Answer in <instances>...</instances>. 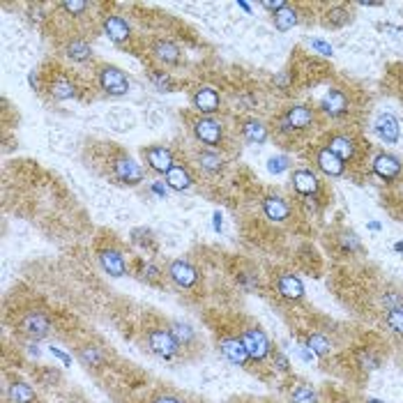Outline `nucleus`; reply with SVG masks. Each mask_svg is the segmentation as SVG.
Listing matches in <instances>:
<instances>
[{
	"label": "nucleus",
	"mask_w": 403,
	"mask_h": 403,
	"mask_svg": "<svg viewBox=\"0 0 403 403\" xmlns=\"http://www.w3.org/2000/svg\"><path fill=\"white\" fill-rule=\"evenodd\" d=\"M83 86L79 83V76L72 74V70L60 65H53L49 72H42V93H47L51 102H70L81 97Z\"/></svg>",
	"instance_id": "1"
},
{
	"label": "nucleus",
	"mask_w": 403,
	"mask_h": 403,
	"mask_svg": "<svg viewBox=\"0 0 403 403\" xmlns=\"http://www.w3.org/2000/svg\"><path fill=\"white\" fill-rule=\"evenodd\" d=\"M318 125V111L314 106H307V104H291L286 106L284 111L279 113V118L275 120V129L279 136H300V134H307L309 129H314Z\"/></svg>",
	"instance_id": "2"
},
{
	"label": "nucleus",
	"mask_w": 403,
	"mask_h": 403,
	"mask_svg": "<svg viewBox=\"0 0 403 403\" xmlns=\"http://www.w3.org/2000/svg\"><path fill=\"white\" fill-rule=\"evenodd\" d=\"M189 129H192L194 139L201 143L203 148L210 150H226L228 148V132L222 120H217L215 116H187Z\"/></svg>",
	"instance_id": "3"
},
{
	"label": "nucleus",
	"mask_w": 403,
	"mask_h": 403,
	"mask_svg": "<svg viewBox=\"0 0 403 403\" xmlns=\"http://www.w3.org/2000/svg\"><path fill=\"white\" fill-rule=\"evenodd\" d=\"M109 176L123 187H139L146 180V169L129 155V152L116 148L113 155L109 157Z\"/></svg>",
	"instance_id": "4"
},
{
	"label": "nucleus",
	"mask_w": 403,
	"mask_h": 403,
	"mask_svg": "<svg viewBox=\"0 0 403 403\" xmlns=\"http://www.w3.org/2000/svg\"><path fill=\"white\" fill-rule=\"evenodd\" d=\"M93 79H95L97 90H102V95H106V97H123L129 93V79L118 65L95 63Z\"/></svg>",
	"instance_id": "5"
},
{
	"label": "nucleus",
	"mask_w": 403,
	"mask_h": 403,
	"mask_svg": "<svg viewBox=\"0 0 403 403\" xmlns=\"http://www.w3.org/2000/svg\"><path fill=\"white\" fill-rule=\"evenodd\" d=\"M143 341H146L148 351L152 355L162 357V360H173V357H178L182 353L176 337H173L171 330H169V325H166V328H162V325L148 328L146 332H143Z\"/></svg>",
	"instance_id": "6"
},
{
	"label": "nucleus",
	"mask_w": 403,
	"mask_h": 403,
	"mask_svg": "<svg viewBox=\"0 0 403 403\" xmlns=\"http://www.w3.org/2000/svg\"><path fill=\"white\" fill-rule=\"evenodd\" d=\"M102 33L109 37L113 44H118V47L123 49H132L134 47V28H132V21L123 14H104L102 17Z\"/></svg>",
	"instance_id": "7"
},
{
	"label": "nucleus",
	"mask_w": 403,
	"mask_h": 403,
	"mask_svg": "<svg viewBox=\"0 0 403 403\" xmlns=\"http://www.w3.org/2000/svg\"><path fill=\"white\" fill-rule=\"evenodd\" d=\"M17 330L28 339H44L53 330V318L44 309H28L17 321Z\"/></svg>",
	"instance_id": "8"
},
{
	"label": "nucleus",
	"mask_w": 403,
	"mask_h": 403,
	"mask_svg": "<svg viewBox=\"0 0 403 403\" xmlns=\"http://www.w3.org/2000/svg\"><path fill=\"white\" fill-rule=\"evenodd\" d=\"M97 261H100L106 275H111V277H125L129 272V263L123 254V249H120L113 240H106L97 245Z\"/></svg>",
	"instance_id": "9"
},
{
	"label": "nucleus",
	"mask_w": 403,
	"mask_h": 403,
	"mask_svg": "<svg viewBox=\"0 0 403 403\" xmlns=\"http://www.w3.org/2000/svg\"><path fill=\"white\" fill-rule=\"evenodd\" d=\"M196 116H217L224 109V97L212 86H196L189 95Z\"/></svg>",
	"instance_id": "10"
},
{
	"label": "nucleus",
	"mask_w": 403,
	"mask_h": 403,
	"mask_svg": "<svg viewBox=\"0 0 403 403\" xmlns=\"http://www.w3.org/2000/svg\"><path fill=\"white\" fill-rule=\"evenodd\" d=\"M240 339H242V346L247 348V355L252 362H263L272 355L270 339L265 337V332L258 328V325H247V328H242Z\"/></svg>",
	"instance_id": "11"
},
{
	"label": "nucleus",
	"mask_w": 403,
	"mask_h": 403,
	"mask_svg": "<svg viewBox=\"0 0 403 403\" xmlns=\"http://www.w3.org/2000/svg\"><path fill=\"white\" fill-rule=\"evenodd\" d=\"M150 58L162 70H173V67L182 65V49L173 40H169V37H157L150 44Z\"/></svg>",
	"instance_id": "12"
},
{
	"label": "nucleus",
	"mask_w": 403,
	"mask_h": 403,
	"mask_svg": "<svg viewBox=\"0 0 403 403\" xmlns=\"http://www.w3.org/2000/svg\"><path fill=\"white\" fill-rule=\"evenodd\" d=\"M141 155H143V162L146 166L157 173V176H166L173 166H176V155L169 146H162V143H155V146H143L141 148Z\"/></svg>",
	"instance_id": "13"
},
{
	"label": "nucleus",
	"mask_w": 403,
	"mask_h": 403,
	"mask_svg": "<svg viewBox=\"0 0 403 403\" xmlns=\"http://www.w3.org/2000/svg\"><path fill=\"white\" fill-rule=\"evenodd\" d=\"M217 346L226 360L235 367H249V362H252L238 332H217Z\"/></svg>",
	"instance_id": "14"
},
{
	"label": "nucleus",
	"mask_w": 403,
	"mask_h": 403,
	"mask_svg": "<svg viewBox=\"0 0 403 403\" xmlns=\"http://www.w3.org/2000/svg\"><path fill=\"white\" fill-rule=\"evenodd\" d=\"M60 53L70 60L74 65H86V63H93V44L86 35H67L63 44H60Z\"/></svg>",
	"instance_id": "15"
},
{
	"label": "nucleus",
	"mask_w": 403,
	"mask_h": 403,
	"mask_svg": "<svg viewBox=\"0 0 403 403\" xmlns=\"http://www.w3.org/2000/svg\"><path fill=\"white\" fill-rule=\"evenodd\" d=\"M240 139L249 143V146H265L270 141V127L256 116H242L235 120Z\"/></svg>",
	"instance_id": "16"
},
{
	"label": "nucleus",
	"mask_w": 403,
	"mask_h": 403,
	"mask_svg": "<svg viewBox=\"0 0 403 403\" xmlns=\"http://www.w3.org/2000/svg\"><path fill=\"white\" fill-rule=\"evenodd\" d=\"M323 116H328L332 120H341L351 113V95L346 93L344 88H330L328 93L323 95L321 109Z\"/></svg>",
	"instance_id": "17"
},
{
	"label": "nucleus",
	"mask_w": 403,
	"mask_h": 403,
	"mask_svg": "<svg viewBox=\"0 0 403 403\" xmlns=\"http://www.w3.org/2000/svg\"><path fill=\"white\" fill-rule=\"evenodd\" d=\"M166 277H169L178 288H182V291H192V288L199 286V279H201L199 270H196L189 261H182V258H176V261L169 263Z\"/></svg>",
	"instance_id": "18"
},
{
	"label": "nucleus",
	"mask_w": 403,
	"mask_h": 403,
	"mask_svg": "<svg viewBox=\"0 0 403 403\" xmlns=\"http://www.w3.org/2000/svg\"><path fill=\"white\" fill-rule=\"evenodd\" d=\"M76 357H79V362L86 369L100 371L104 367H109L111 353L104 344H97V341H86V344H81L79 348H76Z\"/></svg>",
	"instance_id": "19"
},
{
	"label": "nucleus",
	"mask_w": 403,
	"mask_h": 403,
	"mask_svg": "<svg viewBox=\"0 0 403 403\" xmlns=\"http://www.w3.org/2000/svg\"><path fill=\"white\" fill-rule=\"evenodd\" d=\"M371 173L383 182H394L401 178L403 164L397 155H392V152H378V155L371 159Z\"/></svg>",
	"instance_id": "20"
},
{
	"label": "nucleus",
	"mask_w": 403,
	"mask_h": 403,
	"mask_svg": "<svg viewBox=\"0 0 403 403\" xmlns=\"http://www.w3.org/2000/svg\"><path fill=\"white\" fill-rule=\"evenodd\" d=\"M325 148H330L339 159H344L346 166L351 164V162H355V159H357V150H360L357 141L353 139L351 134H346V132H332V134H328Z\"/></svg>",
	"instance_id": "21"
},
{
	"label": "nucleus",
	"mask_w": 403,
	"mask_h": 403,
	"mask_svg": "<svg viewBox=\"0 0 403 403\" xmlns=\"http://www.w3.org/2000/svg\"><path fill=\"white\" fill-rule=\"evenodd\" d=\"M314 164L316 169L325 173L328 178H341L346 176V162L344 159H339L330 148L325 146H318L316 152H314Z\"/></svg>",
	"instance_id": "22"
},
{
	"label": "nucleus",
	"mask_w": 403,
	"mask_h": 403,
	"mask_svg": "<svg viewBox=\"0 0 403 403\" xmlns=\"http://www.w3.org/2000/svg\"><path fill=\"white\" fill-rule=\"evenodd\" d=\"M196 166H199V171H203L205 176H222L226 171V164L228 159L224 157V152L219 150H210V148H201L196 150Z\"/></svg>",
	"instance_id": "23"
},
{
	"label": "nucleus",
	"mask_w": 403,
	"mask_h": 403,
	"mask_svg": "<svg viewBox=\"0 0 403 403\" xmlns=\"http://www.w3.org/2000/svg\"><path fill=\"white\" fill-rule=\"evenodd\" d=\"M291 185H293V189H295V194H300L302 199H311V196H318V192L323 189L321 178H318L311 169H298V171H293Z\"/></svg>",
	"instance_id": "24"
},
{
	"label": "nucleus",
	"mask_w": 403,
	"mask_h": 403,
	"mask_svg": "<svg viewBox=\"0 0 403 403\" xmlns=\"http://www.w3.org/2000/svg\"><path fill=\"white\" fill-rule=\"evenodd\" d=\"M277 295L288 302H298L304 298V284L293 275V272H277L275 275Z\"/></svg>",
	"instance_id": "25"
},
{
	"label": "nucleus",
	"mask_w": 403,
	"mask_h": 403,
	"mask_svg": "<svg viewBox=\"0 0 403 403\" xmlns=\"http://www.w3.org/2000/svg\"><path fill=\"white\" fill-rule=\"evenodd\" d=\"M263 215L270 219V222H277V224H284L291 219L293 215V208L284 196L279 194H268L263 199Z\"/></svg>",
	"instance_id": "26"
},
{
	"label": "nucleus",
	"mask_w": 403,
	"mask_h": 403,
	"mask_svg": "<svg viewBox=\"0 0 403 403\" xmlns=\"http://www.w3.org/2000/svg\"><path fill=\"white\" fill-rule=\"evenodd\" d=\"M169 330L171 334L176 337L180 351H194V348H199V334L192 328L189 323H182V321H171L169 323Z\"/></svg>",
	"instance_id": "27"
},
{
	"label": "nucleus",
	"mask_w": 403,
	"mask_h": 403,
	"mask_svg": "<svg viewBox=\"0 0 403 403\" xmlns=\"http://www.w3.org/2000/svg\"><path fill=\"white\" fill-rule=\"evenodd\" d=\"M166 180V187H171L173 192H187V189H192L194 187V176H192V171H189V166L187 164H178L166 173L164 176Z\"/></svg>",
	"instance_id": "28"
},
{
	"label": "nucleus",
	"mask_w": 403,
	"mask_h": 403,
	"mask_svg": "<svg viewBox=\"0 0 403 403\" xmlns=\"http://www.w3.org/2000/svg\"><path fill=\"white\" fill-rule=\"evenodd\" d=\"M376 134L383 139L385 143H399L401 139V127H399V120L392 116V113H380L376 118Z\"/></svg>",
	"instance_id": "29"
},
{
	"label": "nucleus",
	"mask_w": 403,
	"mask_h": 403,
	"mask_svg": "<svg viewBox=\"0 0 403 403\" xmlns=\"http://www.w3.org/2000/svg\"><path fill=\"white\" fill-rule=\"evenodd\" d=\"M146 76H148V81L152 83V88L159 90V93H176V90H178V81L173 79L171 72L162 70V67L148 65L146 67Z\"/></svg>",
	"instance_id": "30"
},
{
	"label": "nucleus",
	"mask_w": 403,
	"mask_h": 403,
	"mask_svg": "<svg viewBox=\"0 0 403 403\" xmlns=\"http://www.w3.org/2000/svg\"><path fill=\"white\" fill-rule=\"evenodd\" d=\"M323 26L325 28H330V30H339V28H344L348 26L353 21V12L348 10L346 5H332L328 7V10L323 12Z\"/></svg>",
	"instance_id": "31"
},
{
	"label": "nucleus",
	"mask_w": 403,
	"mask_h": 403,
	"mask_svg": "<svg viewBox=\"0 0 403 403\" xmlns=\"http://www.w3.org/2000/svg\"><path fill=\"white\" fill-rule=\"evenodd\" d=\"M7 401L10 403H37V394L33 385H28L26 380H12L7 385Z\"/></svg>",
	"instance_id": "32"
},
{
	"label": "nucleus",
	"mask_w": 403,
	"mask_h": 403,
	"mask_svg": "<svg viewBox=\"0 0 403 403\" xmlns=\"http://www.w3.org/2000/svg\"><path fill=\"white\" fill-rule=\"evenodd\" d=\"M300 5H291L288 3L284 10H279L277 14H272V24L279 30V33H286V30H291L300 24Z\"/></svg>",
	"instance_id": "33"
},
{
	"label": "nucleus",
	"mask_w": 403,
	"mask_h": 403,
	"mask_svg": "<svg viewBox=\"0 0 403 403\" xmlns=\"http://www.w3.org/2000/svg\"><path fill=\"white\" fill-rule=\"evenodd\" d=\"M136 275H139L141 281H146V284H150V286H162L164 279H166L164 270L159 268V265H155L152 261H141V258L136 261Z\"/></svg>",
	"instance_id": "34"
},
{
	"label": "nucleus",
	"mask_w": 403,
	"mask_h": 403,
	"mask_svg": "<svg viewBox=\"0 0 403 403\" xmlns=\"http://www.w3.org/2000/svg\"><path fill=\"white\" fill-rule=\"evenodd\" d=\"M129 240H132L134 247L143 249V252H157V242L150 228H134V231L129 233Z\"/></svg>",
	"instance_id": "35"
},
{
	"label": "nucleus",
	"mask_w": 403,
	"mask_h": 403,
	"mask_svg": "<svg viewBox=\"0 0 403 403\" xmlns=\"http://www.w3.org/2000/svg\"><path fill=\"white\" fill-rule=\"evenodd\" d=\"M291 401L293 403H318V394L311 385L300 383L291 390Z\"/></svg>",
	"instance_id": "36"
},
{
	"label": "nucleus",
	"mask_w": 403,
	"mask_h": 403,
	"mask_svg": "<svg viewBox=\"0 0 403 403\" xmlns=\"http://www.w3.org/2000/svg\"><path fill=\"white\" fill-rule=\"evenodd\" d=\"M307 346H309V351L318 357H328L332 353V344L323 337V334H309Z\"/></svg>",
	"instance_id": "37"
},
{
	"label": "nucleus",
	"mask_w": 403,
	"mask_h": 403,
	"mask_svg": "<svg viewBox=\"0 0 403 403\" xmlns=\"http://www.w3.org/2000/svg\"><path fill=\"white\" fill-rule=\"evenodd\" d=\"M339 245H341V254L344 256H351L355 252H362V245H360V238L353 233V231H341L339 235Z\"/></svg>",
	"instance_id": "38"
},
{
	"label": "nucleus",
	"mask_w": 403,
	"mask_h": 403,
	"mask_svg": "<svg viewBox=\"0 0 403 403\" xmlns=\"http://www.w3.org/2000/svg\"><path fill=\"white\" fill-rule=\"evenodd\" d=\"M355 360H357V367L364 369V371H374L380 367V357L371 351V348H360L355 355Z\"/></svg>",
	"instance_id": "39"
},
{
	"label": "nucleus",
	"mask_w": 403,
	"mask_h": 403,
	"mask_svg": "<svg viewBox=\"0 0 403 403\" xmlns=\"http://www.w3.org/2000/svg\"><path fill=\"white\" fill-rule=\"evenodd\" d=\"M385 325L390 328V332L403 337V307H390V309H387Z\"/></svg>",
	"instance_id": "40"
},
{
	"label": "nucleus",
	"mask_w": 403,
	"mask_h": 403,
	"mask_svg": "<svg viewBox=\"0 0 403 403\" xmlns=\"http://www.w3.org/2000/svg\"><path fill=\"white\" fill-rule=\"evenodd\" d=\"M37 380H40L44 387H51V385L60 383V371L53 367H44V369H40V374H37Z\"/></svg>",
	"instance_id": "41"
},
{
	"label": "nucleus",
	"mask_w": 403,
	"mask_h": 403,
	"mask_svg": "<svg viewBox=\"0 0 403 403\" xmlns=\"http://www.w3.org/2000/svg\"><path fill=\"white\" fill-rule=\"evenodd\" d=\"M288 166H291V159L284 157V155H279V157H272L270 162H268V169L272 173H281V171H286Z\"/></svg>",
	"instance_id": "42"
},
{
	"label": "nucleus",
	"mask_w": 403,
	"mask_h": 403,
	"mask_svg": "<svg viewBox=\"0 0 403 403\" xmlns=\"http://www.w3.org/2000/svg\"><path fill=\"white\" fill-rule=\"evenodd\" d=\"M152 403H185V401L171 392H157L155 397H152Z\"/></svg>",
	"instance_id": "43"
},
{
	"label": "nucleus",
	"mask_w": 403,
	"mask_h": 403,
	"mask_svg": "<svg viewBox=\"0 0 403 403\" xmlns=\"http://www.w3.org/2000/svg\"><path fill=\"white\" fill-rule=\"evenodd\" d=\"M272 362H275L277 371H281V374H286V371H288V367H291V364H288V360H286V357L281 355L279 351H275V348H272Z\"/></svg>",
	"instance_id": "44"
},
{
	"label": "nucleus",
	"mask_w": 403,
	"mask_h": 403,
	"mask_svg": "<svg viewBox=\"0 0 403 403\" xmlns=\"http://www.w3.org/2000/svg\"><path fill=\"white\" fill-rule=\"evenodd\" d=\"M311 49L318 51L321 56H332V47L328 42H323V40H311Z\"/></svg>",
	"instance_id": "45"
},
{
	"label": "nucleus",
	"mask_w": 403,
	"mask_h": 403,
	"mask_svg": "<svg viewBox=\"0 0 403 403\" xmlns=\"http://www.w3.org/2000/svg\"><path fill=\"white\" fill-rule=\"evenodd\" d=\"M286 5H288L286 0H275V3H261L263 10H268V12H272V14H277L279 10H284Z\"/></svg>",
	"instance_id": "46"
},
{
	"label": "nucleus",
	"mask_w": 403,
	"mask_h": 403,
	"mask_svg": "<svg viewBox=\"0 0 403 403\" xmlns=\"http://www.w3.org/2000/svg\"><path fill=\"white\" fill-rule=\"evenodd\" d=\"M364 403H385V401H380V399H367Z\"/></svg>",
	"instance_id": "47"
},
{
	"label": "nucleus",
	"mask_w": 403,
	"mask_h": 403,
	"mask_svg": "<svg viewBox=\"0 0 403 403\" xmlns=\"http://www.w3.org/2000/svg\"><path fill=\"white\" fill-rule=\"evenodd\" d=\"M141 403H152V401H141Z\"/></svg>",
	"instance_id": "48"
}]
</instances>
